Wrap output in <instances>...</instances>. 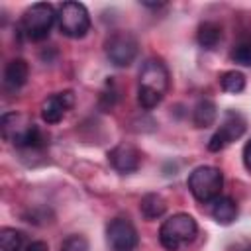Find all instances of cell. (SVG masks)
Returning a JSON list of instances; mask_svg holds the SVG:
<instances>
[{
    "mask_svg": "<svg viewBox=\"0 0 251 251\" xmlns=\"http://www.w3.org/2000/svg\"><path fill=\"white\" fill-rule=\"evenodd\" d=\"M210 214L220 226H229L237 220V204L231 196H218L212 202Z\"/></svg>",
    "mask_w": 251,
    "mask_h": 251,
    "instance_id": "obj_13",
    "label": "cell"
},
{
    "mask_svg": "<svg viewBox=\"0 0 251 251\" xmlns=\"http://www.w3.org/2000/svg\"><path fill=\"white\" fill-rule=\"evenodd\" d=\"M245 129H247V120H245L239 112H235V110H227L226 116H224L222 126H220L218 131L210 137V141H208V149L214 151V153L226 149L229 143H233L235 139H239V137L245 133Z\"/></svg>",
    "mask_w": 251,
    "mask_h": 251,
    "instance_id": "obj_7",
    "label": "cell"
},
{
    "mask_svg": "<svg viewBox=\"0 0 251 251\" xmlns=\"http://www.w3.org/2000/svg\"><path fill=\"white\" fill-rule=\"evenodd\" d=\"M55 22H57V10L47 2H35L22 14L20 33L31 41H41L49 35Z\"/></svg>",
    "mask_w": 251,
    "mask_h": 251,
    "instance_id": "obj_3",
    "label": "cell"
},
{
    "mask_svg": "<svg viewBox=\"0 0 251 251\" xmlns=\"http://www.w3.org/2000/svg\"><path fill=\"white\" fill-rule=\"evenodd\" d=\"M24 243L22 231L14 227H2L0 229V251H20Z\"/></svg>",
    "mask_w": 251,
    "mask_h": 251,
    "instance_id": "obj_19",
    "label": "cell"
},
{
    "mask_svg": "<svg viewBox=\"0 0 251 251\" xmlns=\"http://www.w3.org/2000/svg\"><path fill=\"white\" fill-rule=\"evenodd\" d=\"M139 210H141V214H143L147 220H157V218H161V216L165 214V210H167V200H165L159 192H149V194H145V196L141 198Z\"/></svg>",
    "mask_w": 251,
    "mask_h": 251,
    "instance_id": "obj_16",
    "label": "cell"
},
{
    "mask_svg": "<svg viewBox=\"0 0 251 251\" xmlns=\"http://www.w3.org/2000/svg\"><path fill=\"white\" fill-rule=\"evenodd\" d=\"M220 86L229 94H239L245 90V75L241 71H226L220 76Z\"/></svg>",
    "mask_w": 251,
    "mask_h": 251,
    "instance_id": "obj_17",
    "label": "cell"
},
{
    "mask_svg": "<svg viewBox=\"0 0 251 251\" xmlns=\"http://www.w3.org/2000/svg\"><path fill=\"white\" fill-rule=\"evenodd\" d=\"M108 161H110V165L118 173L127 175V173H135L139 169V165H141V153L131 143H118L116 147H112L108 151Z\"/></svg>",
    "mask_w": 251,
    "mask_h": 251,
    "instance_id": "obj_11",
    "label": "cell"
},
{
    "mask_svg": "<svg viewBox=\"0 0 251 251\" xmlns=\"http://www.w3.org/2000/svg\"><path fill=\"white\" fill-rule=\"evenodd\" d=\"M104 51L114 67H129L139 51V43L129 31H114L104 41Z\"/></svg>",
    "mask_w": 251,
    "mask_h": 251,
    "instance_id": "obj_6",
    "label": "cell"
},
{
    "mask_svg": "<svg viewBox=\"0 0 251 251\" xmlns=\"http://www.w3.org/2000/svg\"><path fill=\"white\" fill-rule=\"evenodd\" d=\"M59 251H88V239L80 233H73L63 239Z\"/></svg>",
    "mask_w": 251,
    "mask_h": 251,
    "instance_id": "obj_20",
    "label": "cell"
},
{
    "mask_svg": "<svg viewBox=\"0 0 251 251\" xmlns=\"http://www.w3.org/2000/svg\"><path fill=\"white\" fill-rule=\"evenodd\" d=\"M106 239L112 251H133L139 243V233L127 218H114L106 226Z\"/></svg>",
    "mask_w": 251,
    "mask_h": 251,
    "instance_id": "obj_8",
    "label": "cell"
},
{
    "mask_svg": "<svg viewBox=\"0 0 251 251\" xmlns=\"http://www.w3.org/2000/svg\"><path fill=\"white\" fill-rule=\"evenodd\" d=\"M229 59L237 65H243V67H251V33L241 37L235 47L231 49L229 53Z\"/></svg>",
    "mask_w": 251,
    "mask_h": 251,
    "instance_id": "obj_18",
    "label": "cell"
},
{
    "mask_svg": "<svg viewBox=\"0 0 251 251\" xmlns=\"http://www.w3.org/2000/svg\"><path fill=\"white\" fill-rule=\"evenodd\" d=\"M139 88L157 92L161 96L169 90V71L161 59H147L139 71Z\"/></svg>",
    "mask_w": 251,
    "mask_h": 251,
    "instance_id": "obj_9",
    "label": "cell"
},
{
    "mask_svg": "<svg viewBox=\"0 0 251 251\" xmlns=\"http://www.w3.org/2000/svg\"><path fill=\"white\" fill-rule=\"evenodd\" d=\"M196 41L202 49H216L222 41V25L212 20L202 22L196 29Z\"/></svg>",
    "mask_w": 251,
    "mask_h": 251,
    "instance_id": "obj_15",
    "label": "cell"
},
{
    "mask_svg": "<svg viewBox=\"0 0 251 251\" xmlns=\"http://www.w3.org/2000/svg\"><path fill=\"white\" fill-rule=\"evenodd\" d=\"M27 76H29V65L16 57L12 59L6 67H4V86L8 90H18L22 88L25 82H27Z\"/></svg>",
    "mask_w": 251,
    "mask_h": 251,
    "instance_id": "obj_12",
    "label": "cell"
},
{
    "mask_svg": "<svg viewBox=\"0 0 251 251\" xmlns=\"http://www.w3.org/2000/svg\"><path fill=\"white\" fill-rule=\"evenodd\" d=\"M143 6H147V8H159V6H163L165 2H141Z\"/></svg>",
    "mask_w": 251,
    "mask_h": 251,
    "instance_id": "obj_23",
    "label": "cell"
},
{
    "mask_svg": "<svg viewBox=\"0 0 251 251\" xmlns=\"http://www.w3.org/2000/svg\"><path fill=\"white\" fill-rule=\"evenodd\" d=\"M25 251H49V247H47L45 241H31V243L25 247Z\"/></svg>",
    "mask_w": 251,
    "mask_h": 251,
    "instance_id": "obj_22",
    "label": "cell"
},
{
    "mask_svg": "<svg viewBox=\"0 0 251 251\" xmlns=\"http://www.w3.org/2000/svg\"><path fill=\"white\" fill-rule=\"evenodd\" d=\"M243 165H245V169L251 173V139L245 143V147H243Z\"/></svg>",
    "mask_w": 251,
    "mask_h": 251,
    "instance_id": "obj_21",
    "label": "cell"
},
{
    "mask_svg": "<svg viewBox=\"0 0 251 251\" xmlns=\"http://www.w3.org/2000/svg\"><path fill=\"white\" fill-rule=\"evenodd\" d=\"M198 233V224L190 214L178 212L167 218L159 227V241L167 251H180Z\"/></svg>",
    "mask_w": 251,
    "mask_h": 251,
    "instance_id": "obj_2",
    "label": "cell"
},
{
    "mask_svg": "<svg viewBox=\"0 0 251 251\" xmlns=\"http://www.w3.org/2000/svg\"><path fill=\"white\" fill-rule=\"evenodd\" d=\"M75 106V94L73 90H63L47 96L41 104V120L45 124H59L67 112Z\"/></svg>",
    "mask_w": 251,
    "mask_h": 251,
    "instance_id": "obj_10",
    "label": "cell"
},
{
    "mask_svg": "<svg viewBox=\"0 0 251 251\" xmlns=\"http://www.w3.org/2000/svg\"><path fill=\"white\" fill-rule=\"evenodd\" d=\"M57 25L63 35L80 39L90 29V14L80 2H63L57 8Z\"/></svg>",
    "mask_w": 251,
    "mask_h": 251,
    "instance_id": "obj_5",
    "label": "cell"
},
{
    "mask_svg": "<svg viewBox=\"0 0 251 251\" xmlns=\"http://www.w3.org/2000/svg\"><path fill=\"white\" fill-rule=\"evenodd\" d=\"M216 118H218V106H216V102L210 100V98H200L196 102L194 110H192V122H194V126L200 127V129H206V127L214 126Z\"/></svg>",
    "mask_w": 251,
    "mask_h": 251,
    "instance_id": "obj_14",
    "label": "cell"
},
{
    "mask_svg": "<svg viewBox=\"0 0 251 251\" xmlns=\"http://www.w3.org/2000/svg\"><path fill=\"white\" fill-rule=\"evenodd\" d=\"M188 190L198 202H214L218 196H222L224 188V175L218 167L212 165H200L188 175Z\"/></svg>",
    "mask_w": 251,
    "mask_h": 251,
    "instance_id": "obj_4",
    "label": "cell"
},
{
    "mask_svg": "<svg viewBox=\"0 0 251 251\" xmlns=\"http://www.w3.org/2000/svg\"><path fill=\"white\" fill-rule=\"evenodd\" d=\"M245 251H251V245H249V247H247V249H245Z\"/></svg>",
    "mask_w": 251,
    "mask_h": 251,
    "instance_id": "obj_24",
    "label": "cell"
},
{
    "mask_svg": "<svg viewBox=\"0 0 251 251\" xmlns=\"http://www.w3.org/2000/svg\"><path fill=\"white\" fill-rule=\"evenodd\" d=\"M0 129H2V137L20 149L39 151L47 145V139L41 133V129L25 114H20V112L4 114L0 120Z\"/></svg>",
    "mask_w": 251,
    "mask_h": 251,
    "instance_id": "obj_1",
    "label": "cell"
}]
</instances>
